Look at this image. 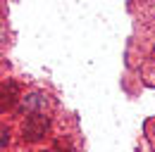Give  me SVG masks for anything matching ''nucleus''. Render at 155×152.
Segmentation results:
<instances>
[{
    "instance_id": "f257e3e1",
    "label": "nucleus",
    "mask_w": 155,
    "mask_h": 152,
    "mask_svg": "<svg viewBox=\"0 0 155 152\" xmlns=\"http://www.w3.org/2000/svg\"><path fill=\"white\" fill-rule=\"evenodd\" d=\"M50 105V95L48 93H29L19 100V112L21 114H43V109Z\"/></svg>"
},
{
    "instance_id": "f03ea898",
    "label": "nucleus",
    "mask_w": 155,
    "mask_h": 152,
    "mask_svg": "<svg viewBox=\"0 0 155 152\" xmlns=\"http://www.w3.org/2000/svg\"><path fill=\"white\" fill-rule=\"evenodd\" d=\"M48 126H50V119L45 116V114H31L26 121H24V138H29V140H38L45 135L48 131Z\"/></svg>"
},
{
    "instance_id": "7ed1b4c3",
    "label": "nucleus",
    "mask_w": 155,
    "mask_h": 152,
    "mask_svg": "<svg viewBox=\"0 0 155 152\" xmlns=\"http://www.w3.org/2000/svg\"><path fill=\"white\" fill-rule=\"evenodd\" d=\"M7 143H10V131H7V126H2V138H0V145H2V150L7 147Z\"/></svg>"
},
{
    "instance_id": "20e7f679",
    "label": "nucleus",
    "mask_w": 155,
    "mask_h": 152,
    "mask_svg": "<svg viewBox=\"0 0 155 152\" xmlns=\"http://www.w3.org/2000/svg\"><path fill=\"white\" fill-rule=\"evenodd\" d=\"M153 131H155V126H153Z\"/></svg>"
},
{
    "instance_id": "39448f33",
    "label": "nucleus",
    "mask_w": 155,
    "mask_h": 152,
    "mask_svg": "<svg viewBox=\"0 0 155 152\" xmlns=\"http://www.w3.org/2000/svg\"><path fill=\"white\" fill-rule=\"evenodd\" d=\"M41 152H45V150H41Z\"/></svg>"
}]
</instances>
